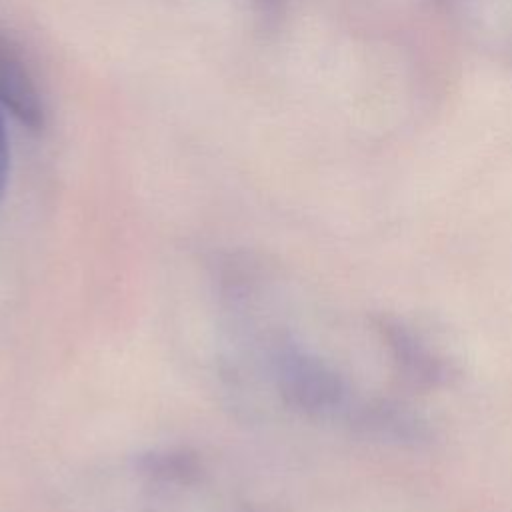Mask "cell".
<instances>
[{
	"label": "cell",
	"mask_w": 512,
	"mask_h": 512,
	"mask_svg": "<svg viewBox=\"0 0 512 512\" xmlns=\"http://www.w3.org/2000/svg\"><path fill=\"white\" fill-rule=\"evenodd\" d=\"M386 334L398 362L404 366L410 378L434 382L440 376V362L434 360L424 344H420L410 332L400 326H386Z\"/></svg>",
	"instance_id": "3957f363"
},
{
	"label": "cell",
	"mask_w": 512,
	"mask_h": 512,
	"mask_svg": "<svg viewBox=\"0 0 512 512\" xmlns=\"http://www.w3.org/2000/svg\"><path fill=\"white\" fill-rule=\"evenodd\" d=\"M0 104L18 120L38 126L42 104L24 64L0 36Z\"/></svg>",
	"instance_id": "7a4b0ae2"
},
{
	"label": "cell",
	"mask_w": 512,
	"mask_h": 512,
	"mask_svg": "<svg viewBox=\"0 0 512 512\" xmlns=\"http://www.w3.org/2000/svg\"><path fill=\"white\" fill-rule=\"evenodd\" d=\"M4 106L0 104V200L6 190L8 182V170H10V140H8V128L4 118Z\"/></svg>",
	"instance_id": "277c9868"
},
{
	"label": "cell",
	"mask_w": 512,
	"mask_h": 512,
	"mask_svg": "<svg viewBox=\"0 0 512 512\" xmlns=\"http://www.w3.org/2000/svg\"><path fill=\"white\" fill-rule=\"evenodd\" d=\"M278 378L284 396L308 412H330L344 402L346 392L340 376L306 352L294 348L282 352Z\"/></svg>",
	"instance_id": "6da1fadb"
}]
</instances>
